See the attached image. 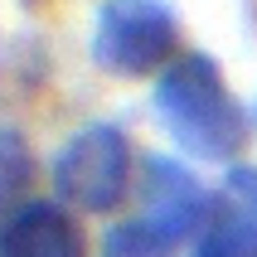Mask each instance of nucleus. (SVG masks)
I'll use <instances>...</instances> for the list:
<instances>
[{"mask_svg": "<svg viewBox=\"0 0 257 257\" xmlns=\"http://www.w3.org/2000/svg\"><path fill=\"white\" fill-rule=\"evenodd\" d=\"M156 116L165 121L170 141L194 160H233L247 141V112L233 97L228 78L209 54L189 49L160 68Z\"/></svg>", "mask_w": 257, "mask_h": 257, "instance_id": "1", "label": "nucleus"}, {"mask_svg": "<svg viewBox=\"0 0 257 257\" xmlns=\"http://www.w3.org/2000/svg\"><path fill=\"white\" fill-rule=\"evenodd\" d=\"M204 214H209V194L199 180L180 160L151 156L141 209L102 238V257H170L204 228Z\"/></svg>", "mask_w": 257, "mask_h": 257, "instance_id": "2", "label": "nucleus"}, {"mask_svg": "<svg viewBox=\"0 0 257 257\" xmlns=\"http://www.w3.org/2000/svg\"><path fill=\"white\" fill-rule=\"evenodd\" d=\"M180 15L170 0H102L92 15L87 54L112 78H146L175 63Z\"/></svg>", "mask_w": 257, "mask_h": 257, "instance_id": "3", "label": "nucleus"}, {"mask_svg": "<svg viewBox=\"0 0 257 257\" xmlns=\"http://www.w3.org/2000/svg\"><path fill=\"white\" fill-rule=\"evenodd\" d=\"M49 175H54V194L63 209L112 214L131 189V141L112 121H92L63 141Z\"/></svg>", "mask_w": 257, "mask_h": 257, "instance_id": "4", "label": "nucleus"}, {"mask_svg": "<svg viewBox=\"0 0 257 257\" xmlns=\"http://www.w3.org/2000/svg\"><path fill=\"white\" fill-rule=\"evenodd\" d=\"M194 257H257V165H233L223 175Z\"/></svg>", "mask_w": 257, "mask_h": 257, "instance_id": "5", "label": "nucleus"}, {"mask_svg": "<svg viewBox=\"0 0 257 257\" xmlns=\"http://www.w3.org/2000/svg\"><path fill=\"white\" fill-rule=\"evenodd\" d=\"M83 228L63 204H20L0 223V257H83Z\"/></svg>", "mask_w": 257, "mask_h": 257, "instance_id": "6", "label": "nucleus"}, {"mask_svg": "<svg viewBox=\"0 0 257 257\" xmlns=\"http://www.w3.org/2000/svg\"><path fill=\"white\" fill-rule=\"evenodd\" d=\"M252 121H257V107H252Z\"/></svg>", "mask_w": 257, "mask_h": 257, "instance_id": "7", "label": "nucleus"}]
</instances>
